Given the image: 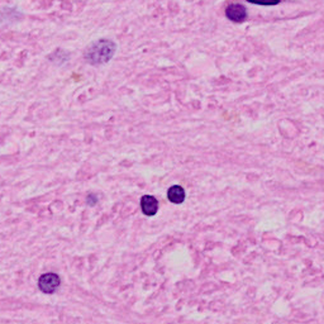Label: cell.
I'll return each instance as SVG.
<instances>
[{"label":"cell","mask_w":324,"mask_h":324,"mask_svg":"<svg viewBox=\"0 0 324 324\" xmlns=\"http://www.w3.org/2000/svg\"><path fill=\"white\" fill-rule=\"evenodd\" d=\"M117 50V46L110 39H99L89 47L85 52V60L91 65L107 64Z\"/></svg>","instance_id":"obj_1"},{"label":"cell","mask_w":324,"mask_h":324,"mask_svg":"<svg viewBox=\"0 0 324 324\" xmlns=\"http://www.w3.org/2000/svg\"><path fill=\"white\" fill-rule=\"evenodd\" d=\"M60 284H61V280H60L59 275L53 274V272H47L38 279V288L44 294H53L59 289Z\"/></svg>","instance_id":"obj_2"},{"label":"cell","mask_w":324,"mask_h":324,"mask_svg":"<svg viewBox=\"0 0 324 324\" xmlns=\"http://www.w3.org/2000/svg\"><path fill=\"white\" fill-rule=\"evenodd\" d=\"M225 17L234 23H242L247 18V9L242 4H229L225 8Z\"/></svg>","instance_id":"obj_3"},{"label":"cell","mask_w":324,"mask_h":324,"mask_svg":"<svg viewBox=\"0 0 324 324\" xmlns=\"http://www.w3.org/2000/svg\"><path fill=\"white\" fill-rule=\"evenodd\" d=\"M141 209L142 213L147 216H155L158 211V202L155 196L144 195L141 199Z\"/></svg>","instance_id":"obj_4"},{"label":"cell","mask_w":324,"mask_h":324,"mask_svg":"<svg viewBox=\"0 0 324 324\" xmlns=\"http://www.w3.org/2000/svg\"><path fill=\"white\" fill-rule=\"evenodd\" d=\"M167 198L174 204H181L185 200V190L180 185H174L167 191Z\"/></svg>","instance_id":"obj_5"},{"label":"cell","mask_w":324,"mask_h":324,"mask_svg":"<svg viewBox=\"0 0 324 324\" xmlns=\"http://www.w3.org/2000/svg\"><path fill=\"white\" fill-rule=\"evenodd\" d=\"M249 3L254 4V5H262V6H274L278 5L281 0H247Z\"/></svg>","instance_id":"obj_6"}]
</instances>
